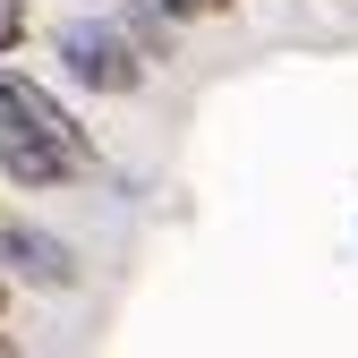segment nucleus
<instances>
[{"label":"nucleus","instance_id":"nucleus-5","mask_svg":"<svg viewBox=\"0 0 358 358\" xmlns=\"http://www.w3.org/2000/svg\"><path fill=\"white\" fill-rule=\"evenodd\" d=\"M26 43V0H0V60Z\"/></svg>","mask_w":358,"mask_h":358},{"label":"nucleus","instance_id":"nucleus-2","mask_svg":"<svg viewBox=\"0 0 358 358\" xmlns=\"http://www.w3.org/2000/svg\"><path fill=\"white\" fill-rule=\"evenodd\" d=\"M145 43L137 34H120L111 17H69L60 26V69L77 77V85H94V94H137L145 85Z\"/></svg>","mask_w":358,"mask_h":358},{"label":"nucleus","instance_id":"nucleus-3","mask_svg":"<svg viewBox=\"0 0 358 358\" xmlns=\"http://www.w3.org/2000/svg\"><path fill=\"white\" fill-rule=\"evenodd\" d=\"M0 264H9V282H34V290H77V256H69L52 231H26V222H0Z\"/></svg>","mask_w":358,"mask_h":358},{"label":"nucleus","instance_id":"nucleus-4","mask_svg":"<svg viewBox=\"0 0 358 358\" xmlns=\"http://www.w3.org/2000/svg\"><path fill=\"white\" fill-rule=\"evenodd\" d=\"M137 9H162V17L179 26V17H213V9H231V0H137Z\"/></svg>","mask_w":358,"mask_h":358},{"label":"nucleus","instance_id":"nucleus-1","mask_svg":"<svg viewBox=\"0 0 358 358\" xmlns=\"http://www.w3.org/2000/svg\"><path fill=\"white\" fill-rule=\"evenodd\" d=\"M94 171H103L94 128H77V111L52 85H34L26 69L0 60V179L43 196V188H69V179H94Z\"/></svg>","mask_w":358,"mask_h":358}]
</instances>
